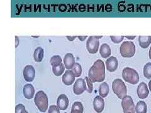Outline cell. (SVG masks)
Instances as JSON below:
<instances>
[{"mask_svg":"<svg viewBox=\"0 0 151 113\" xmlns=\"http://www.w3.org/2000/svg\"><path fill=\"white\" fill-rule=\"evenodd\" d=\"M83 111L84 108L83 104L79 101H76L73 104L70 113H83Z\"/></svg>","mask_w":151,"mask_h":113,"instance_id":"22","label":"cell"},{"mask_svg":"<svg viewBox=\"0 0 151 113\" xmlns=\"http://www.w3.org/2000/svg\"><path fill=\"white\" fill-rule=\"evenodd\" d=\"M15 113H28L25 109V107L22 104H19L15 107Z\"/></svg>","mask_w":151,"mask_h":113,"instance_id":"28","label":"cell"},{"mask_svg":"<svg viewBox=\"0 0 151 113\" xmlns=\"http://www.w3.org/2000/svg\"><path fill=\"white\" fill-rule=\"evenodd\" d=\"M78 38L81 41H84L87 39V36H78Z\"/></svg>","mask_w":151,"mask_h":113,"instance_id":"33","label":"cell"},{"mask_svg":"<svg viewBox=\"0 0 151 113\" xmlns=\"http://www.w3.org/2000/svg\"><path fill=\"white\" fill-rule=\"evenodd\" d=\"M119 62L115 56H111L106 61V67L108 71L111 72H115L118 68Z\"/></svg>","mask_w":151,"mask_h":113,"instance_id":"12","label":"cell"},{"mask_svg":"<svg viewBox=\"0 0 151 113\" xmlns=\"http://www.w3.org/2000/svg\"><path fill=\"white\" fill-rule=\"evenodd\" d=\"M93 107L94 111L97 113H101L103 112L104 107H105V101L102 97L97 96L94 99Z\"/></svg>","mask_w":151,"mask_h":113,"instance_id":"10","label":"cell"},{"mask_svg":"<svg viewBox=\"0 0 151 113\" xmlns=\"http://www.w3.org/2000/svg\"><path fill=\"white\" fill-rule=\"evenodd\" d=\"M19 44H20V40H19V38L17 36H15V48L18 47L19 45Z\"/></svg>","mask_w":151,"mask_h":113,"instance_id":"31","label":"cell"},{"mask_svg":"<svg viewBox=\"0 0 151 113\" xmlns=\"http://www.w3.org/2000/svg\"><path fill=\"white\" fill-rule=\"evenodd\" d=\"M100 47V41L96 36H91L88 38L86 41V48L89 54H96Z\"/></svg>","mask_w":151,"mask_h":113,"instance_id":"6","label":"cell"},{"mask_svg":"<svg viewBox=\"0 0 151 113\" xmlns=\"http://www.w3.org/2000/svg\"><path fill=\"white\" fill-rule=\"evenodd\" d=\"M44 49L40 46L37 47L35 50L34 53V59L35 62H42V59L44 58Z\"/></svg>","mask_w":151,"mask_h":113,"instance_id":"19","label":"cell"},{"mask_svg":"<svg viewBox=\"0 0 151 113\" xmlns=\"http://www.w3.org/2000/svg\"><path fill=\"white\" fill-rule=\"evenodd\" d=\"M87 85L85 80L83 79H78L74 82L73 86L74 93L76 95H80L85 91H86Z\"/></svg>","mask_w":151,"mask_h":113,"instance_id":"8","label":"cell"},{"mask_svg":"<svg viewBox=\"0 0 151 113\" xmlns=\"http://www.w3.org/2000/svg\"><path fill=\"white\" fill-rule=\"evenodd\" d=\"M70 70H71V71L73 72L76 77H79L81 76V75L82 74V71H83L81 65L78 62L75 63V64L71 68V69H70Z\"/></svg>","mask_w":151,"mask_h":113,"instance_id":"24","label":"cell"},{"mask_svg":"<svg viewBox=\"0 0 151 113\" xmlns=\"http://www.w3.org/2000/svg\"><path fill=\"white\" fill-rule=\"evenodd\" d=\"M125 113H132V112H125Z\"/></svg>","mask_w":151,"mask_h":113,"instance_id":"37","label":"cell"},{"mask_svg":"<svg viewBox=\"0 0 151 113\" xmlns=\"http://www.w3.org/2000/svg\"><path fill=\"white\" fill-rule=\"evenodd\" d=\"M50 62L52 67H54V66H58L63 63L62 59H61L59 55H54L53 56H52Z\"/></svg>","mask_w":151,"mask_h":113,"instance_id":"25","label":"cell"},{"mask_svg":"<svg viewBox=\"0 0 151 113\" xmlns=\"http://www.w3.org/2000/svg\"><path fill=\"white\" fill-rule=\"evenodd\" d=\"M136 113H147V104L144 101H139L135 106Z\"/></svg>","mask_w":151,"mask_h":113,"instance_id":"21","label":"cell"},{"mask_svg":"<svg viewBox=\"0 0 151 113\" xmlns=\"http://www.w3.org/2000/svg\"><path fill=\"white\" fill-rule=\"evenodd\" d=\"M144 75L145 78L151 79V63L146 64L144 67Z\"/></svg>","mask_w":151,"mask_h":113,"instance_id":"26","label":"cell"},{"mask_svg":"<svg viewBox=\"0 0 151 113\" xmlns=\"http://www.w3.org/2000/svg\"><path fill=\"white\" fill-rule=\"evenodd\" d=\"M135 45L132 41H124L120 46V54L125 58H130L135 54Z\"/></svg>","mask_w":151,"mask_h":113,"instance_id":"4","label":"cell"},{"mask_svg":"<svg viewBox=\"0 0 151 113\" xmlns=\"http://www.w3.org/2000/svg\"><path fill=\"white\" fill-rule=\"evenodd\" d=\"M84 79H85V81H86V85H87L86 91L88 93H91L93 92V82L91 81V80L89 79L88 77H86Z\"/></svg>","mask_w":151,"mask_h":113,"instance_id":"27","label":"cell"},{"mask_svg":"<svg viewBox=\"0 0 151 113\" xmlns=\"http://www.w3.org/2000/svg\"><path fill=\"white\" fill-rule=\"evenodd\" d=\"M57 106L60 109V110L64 111L68 109L69 106V99L67 96L63 94L58 97L57 101Z\"/></svg>","mask_w":151,"mask_h":113,"instance_id":"13","label":"cell"},{"mask_svg":"<svg viewBox=\"0 0 151 113\" xmlns=\"http://www.w3.org/2000/svg\"><path fill=\"white\" fill-rule=\"evenodd\" d=\"M23 94L24 97L28 99H30L34 97L35 95V89L33 85L30 84L25 85L23 88Z\"/></svg>","mask_w":151,"mask_h":113,"instance_id":"15","label":"cell"},{"mask_svg":"<svg viewBox=\"0 0 151 113\" xmlns=\"http://www.w3.org/2000/svg\"><path fill=\"white\" fill-rule=\"evenodd\" d=\"M62 80L65 86H70L75 81V75L71 70H68L63 75Z\"/></svg>","mask_w":151,"mask_h":113,"instance_id":"14","label":"cell"},{"mask_svg":"<svg viewBox=\"0 0 151 113\" xmlns=\"http://www.w3.org/2000/svg\"><path fill=\"white\" fill-rule=\"evenodd\" d=\"M48 113H60V109L58 106L52 105L49 108Z\"/></svg>","mask_w":151,"mask_h":113,"instance_id":"30","label":"cell"},{"mask_svg":"<svg viewBox=\"0 0 151 113\" xmlns=\"http://www.w3.org/2000/svg\"><path fill=\"white\" fill-rule=\"evenodd\" d=\"M149 87L150 91H151V80H150V81L149 82Z\"/></svg>","mask_w":151,"mask_h":113,"instance_id":"36","label":"cell"},{"mask_svg":"<svg viewBox=\"0 0 151 113\" xmlns=\"http://www.w3.org/2000/svg\"><path fill=\"white\" fill-rule=\"evenodd\" d=\"M149 89L147 84L144 82H141L137 89V93L138 97L142 99L147 98L149 95Z\"/></svg>","mask_w":151,"mask_h":113,"instance_id":"11","label":"cell"},{"mask_svg":"<svg viewBox=\"0 0 151 113\" xmlns=\"http://www.w3.org/2000/svg\"><path fill=\"white\" fill-rule=\"evenodd\" d=\"M100 54L103 58L106 59L110 57L111 55V49L107 44H103L100 49Z\"/></svg>","mask_w":151,"mask_h":113,"instance_id":"17","label":"cell"},{"mask_svg":"<svg viewBox=\"0 0 151 113\" xmlns=\"http://www.w3.org/2000/svg\"><path fill=\"white\" fill-rule=\"evenodd\" d=\"M110 91L109 86L106 82H102L99 87V94L101 97H106Z\"/></svg>","mask_w":151,"mask_h":113,"instance_id":"20","label":"cell"},{"mask_svg":"<svg viewBox=\"0 0 151 113\" xmlns=\"http://www.w3.org/2000/svg\"><path fill=\"white\" fill-rule=\"evenodd\" d=\"M122 77L124 81L131 84H137L139 81L138 72L134 69L126 67L122 71Z\"/></svg>","mask_w":151,"mask_h":113,"instance_id":"3","label":"cell"},{"mask_svg":"<svg viewBox=\"0 0 151 113\" xmlns=\"http://www.w3.org/2000/svg\"><path fill=\"white\" fill-rule=\"evenodd\" d=\"M126 38L129 40H133L135 38V36H126Z\"/></svg>","mask_w":151,"mask_h":113,"instance_id":"34","label":"cell"},{"mask_svg":"<svg viewBox=\"0 0 151 113\" xmlns=\"http://www.w3.org/2000/svg\"><path fill=\"white\" fill-rule=\"evenodd\" d=\"M88 77L93 82H101L105 79V64L100 59L94 62L89 69Z\"/></svg>","mask_w":151,"mask_h":113,"instance_id":"1","label":"cell"},{"mask_svg":"<svg viewBox=\"0 0 151 113\" xmlns=\"http://www.w3.org/2000/svg\"><path fill=\"white\" fill-rule=\"evenodd\" d=\"M65 70V65L63 63L60 64L58 66H54L52 67V72L55 76H60L62 75Z\"/></svg>","mask_w":151,"mask_h":113,"instance_id":"23","label":"cell"},{"mask_svg":"<svg viewBox=\"0 0 151 113\" xmlns=\"http://www.w3.org/2000/svg\"><path fill=\"white\" fill-rule=\"evenodd\" d=\"M151 43V37L144 36H140L139 37V45L143 49H147Z\"/></svg>","mask_w":151,"mask_h":113,"instance_id":"18","label":"cell"},{"mask_svg":"<svg viewBox=\"0 0 151 113\" xmlns=\"http://www.w3.org/2000/svg\"><path fill=\"white\" fill-rule=\"evenodd\" d=\"M64 64L67 69H71L75 64V58L72 54H66L64 57Z\"/></svg>","mask_w":151,"mask_h":113,"instance_id":"16","label":"cell"},{"mask_svg":"<svg viewBox=\"0 0 151 113\" xmlns=\"http://www.w3.org/2000/svg\"><path fill=\"white\" fill-rule=\"evenodd\" d=\"M23 78L27 82H32L35 77V70L32 65L25 66L23 71Z\"/></svg>","mask_w":151,"mask_h":113,"instance_id":"9","label":"cell"},{"mask_svg":"<svg viewBox=\"0 0 151 113\" xmlns=\"http://www.w3.org/2000/svg\"><path fill=\"white\" fill-rule=\"evenodd\" d=\"M110 39L114 44H120L124 40V36H111Z\"/></svg>","mask_w":151,"mask_h":113,"instance_id":"29","label":"cell"},{"mask_svg":"<svg viewBox=\"0 0 151 113\" xmlns=\"http://www.w3.org/2000/svg\"><path fill=\"white\" fill-rule=\"evenodd\" d=\"M149 59L151 60V46L150 47V49H149Z\"/></svg>","mask_w":151,"mask_h":113,"instance_id":"35","label":"cell"},{"mask_svg":"<svg viewBox=\"0 0 151 113\" xmlns=\"http://www.w3.org/2000/svg\"><path fill=\"white\" fill-rule=\"evenodd\" d=\"M122 107L124 112H135V106L132 98L129 96H125L122 99Z\"/></svg>","mask_w":151,"mask_h":113,"instance_id":"7","label":"cell"},{"mask_svg":"<svg viewBox=\"0 0 151 113\" xmlns=\"http://www.w3.org/2000/svg\"><path fill=\"white\" fill-rule=\"evenodd\" d=\"M34 102L40 112H46L48 108V97L44 91H40L36 93Z\"/></svg>","mask_w":151,"mask_h":113,"instance_id":"2","label":"cell"},{"mask_svg":"<svg viewBox=\"0 0 151 113\" xmlns=\"http://www.w3.org/2000/svg\"><path fill=\"white\" fill-rule=\"evenodd\" d=\"M76 37H78V36H66V38H67V39H68V40H69L70 41H74L76 39Z\"/></svg>","mask_w":151,"mask_h":113,"instance_id":"32","label":"cell"},{"mask_svg":"<svg viewBox=\"0 0 151 113\" xmlns=\"http://www.w3.org/2000/svg\"><path fill=\"white\" fill-rule=\"evenodd\" d=\"M112 89L113 92L119 99H122L127 96V87L124 82H123L120 79H116L113 81L112 83Z\"/></svg>","mask_w":151,"mask_h":113,"instance_id":"5","label":"cell"},{"mask_svg":"<svg viewBox=\"0 0 151 113\" xmlns=\"http://www.w3.org/2000/svg\"><path fill=\"white\" fill-rule=\"evenodd\" d=\"M64 113H68V112H64Z\"/></svg>","mask_w":151,"mask_h":113,"instance_id":"38","label":"cell"}]
</instances>
